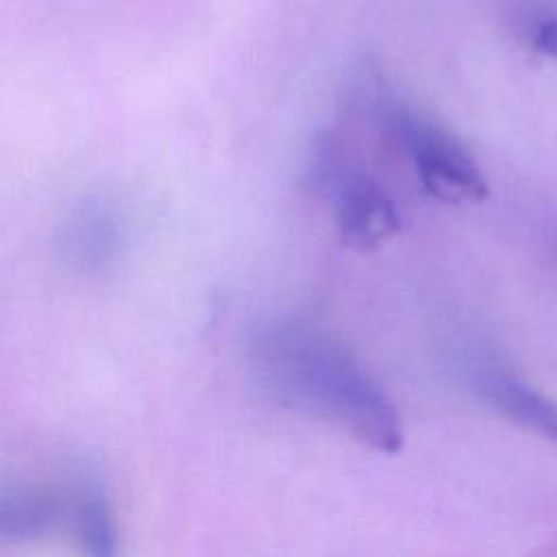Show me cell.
I'll return each mask as SVG.
<instances>
[{
	"instance_id": "cell-2",
	"label": "cell",
	"mask_w": 557,
	"mask_h": 557,
	"mask_svg": "<svg viewBox=\"0 0 557 557\" xmlns=\"http://www.w3.org/2000/svg\"><path fill=\"white\" fill-rule=\"evenodd\" d=\"M392 131L411 152L422 187L446 205H474L487 196V183L472 154L444 128L398 109L392 115Z\"/></svg>"
},
{
	"instance_id": "cell-6",
	"label": "cell",
	"mask_w": 557,
	"mask_h": 557,
	"mask_svg": "<svg viewBox=\"0 0 557 557\" xmlns=\"http://www.w3.org/2000/svg\"><path fill=\"white\" fill-rule=\"evenodd\" d=\"M70 516L83 548L96 557H109L117 548V529L111 503L100 481L83 476L72 492Z\"/></svg>"
},
{
	"instance_id": "cell-1",
	"label": "cell",
	"mask_w": 557,
	"mask_h": 557,
	"mask_svg": "<svg viewBox=\"0 0 557 557\" xmlns=\"http://www.w3.org/2000/svg\"><path fill=\"white\" fill-rule=\"evenodd\" d=\"M255 368L278 398L344 429L381 453L403 446L400 416L389 396L331 337L294 324H272L252 348Z\"/></svg>"
},
{
	"instance_id": "cell-8",
	"label": "cell",
	"mask_w": 557,
	"mask_h": 557,
	"mask_svg": "<svg viewBox=\"0 0 557 557\" xmlns=\"http://www.w3.org/2000/svg\"><path fill=\"white\" fill-rule=\"evenodd\" d=\"M531 44L537 52L557 61V17H546L535 24Z\"/></svg>"
},
{
	"instance_id": "cell-7",
	"label": "cell",
	"mask_w": 557,
	"mask_h": 557,
	"mask_svg": "<svg viewBox=\"0 0 557 557\" xmlns=\"http://www.w3.org/2000/svg\"><path fill=\"white\" fill-rule=\"evenodd\" d=\"M63 516L61 503L35 490H0V540H26L50 531Z\"/></svg>"
},
{
	"instance_id": "cell-3",
	"label": "cell",
	"mask_w": 557,
	"mask_h": 557,
	"mask_svg": "<svg viewBox=\"0 0 557 557\" xmlns=\"http://www.w3.org/2000/svg\"><path fill=\"white\" fill-rule=\"evenodd\" d=\"M124 222L115 205L104 198H85L76 205L61 233L65 257L85 272H102L122 252Z\"/></svg>"
},
{
	"instance_id": "cell-4",
	"label": "cell",
	"mask_w": 557,
	"mask_h": 557,
	"mask_svg": "<svg viewBox=\"0 0 557 557\" xmlns=\"http://www.w3.org/2000/svg\"><path fill=\"white\" fill-rule=\"evenodd\" d=\"M337 228L342 242L352 250H374L400 226L396 207L387 191L368 176H350L335 191Z\"/></svg>"
},
{
	"instance_id": "cell-5",
	"label": "cell",
	"mask_w": 557,
	"mask_h": 557,
	"mask_svg": "<svg viewBox=\"0 0 557 557\" xmlns=\"http://www.w3.org/2000/svg\"><path fill=\"white\" fill-rule=\"evenodd\" d=\"M479 394L509 422L557 444V400L500 372L483 374L479 379Z\"/></svg>"
}]
</instances>
